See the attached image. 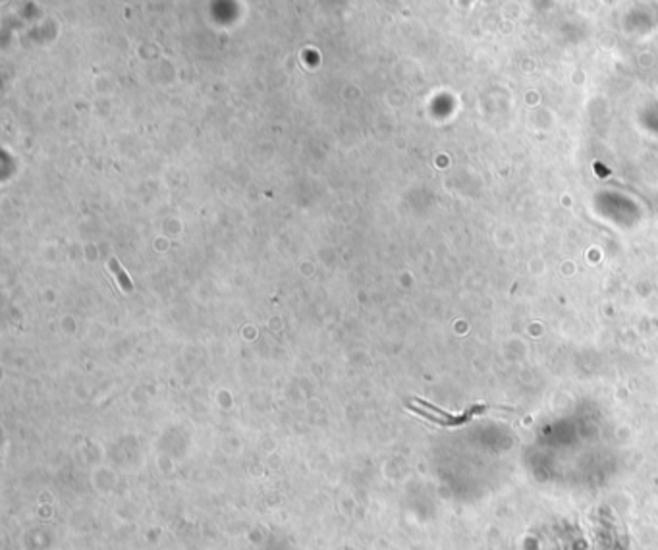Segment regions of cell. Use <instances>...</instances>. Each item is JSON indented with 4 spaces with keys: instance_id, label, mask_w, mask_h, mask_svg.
<instances>
[{
    "instance_id": "6da1fadb",
    "label": "cell",
    "mask_w": 658,
    "mask_h": 550,
    "mask_svg": "<svg viewBox=\"0 0 658 550\" xmlns=\"http://www.w3.org/2000/svg\"><path fill=\"white\" fill-rule=\"evenodd\" d=\"M417 404L419 406H423V407H417V406H410V409H413V412H417L419 415H423V417H427V419H431L432 423H439V425H444V427H452V425H461V423H466L467 419H469V417H471V415H473L475 412H479L481 407H475V409H469V412H466L464 413V415H459V417H456V415H452V413H446V412H442V409H439V407H434V406H431V404H427L425 400H417Z\"/></svg>"
},
{
    "instance_id": "7a4b0ae2",
    "label": "cell",
    "mask_w": 658,
    "mask_h": 550,
    "mask_svg": "<svg viewBox=\"0 0 658 550\" xmlns=\"http://www.w3.org/2000/svg\"><path fill=\"white\" fill-rule=\"evenodd\" d=\"M109 268L112 270V275L116 276L118 284H120V288H122L124 292H131V290H133V284H131L130 276H128V273H126V270H124V268L120 267L118 259H114V257H112V259L109 261Z\"/></svg>"
}]
</instances>
